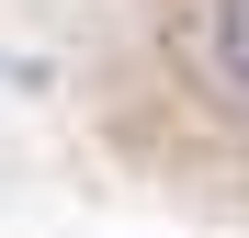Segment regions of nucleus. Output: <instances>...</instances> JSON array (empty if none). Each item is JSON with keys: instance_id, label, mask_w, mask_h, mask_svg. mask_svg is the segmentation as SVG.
I'll return each mask as SVG.
<instances>
[{"instance_id": "1", "label": "nucleus", "mask_w": 249, "mask_h": 238, "mask_svg": "<svg viewBox=\"0 0 249 238\" xmlns=\"http://www.w3.org/2000/svg\"><path fill=\"white\" fill-rule=\"evenodd\" d=\"M204 68H215V91L249 113V0H215V12H204Z\"/></svg>"}]
</instances>
